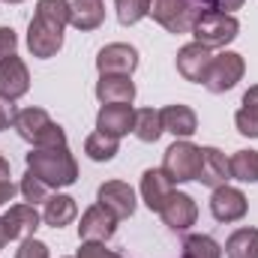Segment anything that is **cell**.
I'll use <instances>...</instances> for the list:
<instances>
[{"label": "cell", "instance_id": "40", "mask_svg": "<svg viewBox=\"0 0 258 258\" xmlns=\"http://www.w3.org/2000/svg\"><path fill=\"white\" fill-rule=\"evenodd\" d=\"M3 3H21V0H3Z\"/></svg>", "mask_w": 258, "mask_h": 258}, {"label": "cell", "instance_id": "28", "mask_svg": "<svg viewBox=\"0 0 258 258\" xmlns=\"http://www.w3.org/2000/svg\"><path fill=\"white\" fill-rule=\"evenodd\" d=\"M69 9H72L69 0H36V18L60 30L69 24Z\"/></svg>", "mask_w": 258, "mask_h": 258}, {"label": "cell", "instance_id": "30", "mask_svg": "<svg viewBox=\"0 0 258 258\" xmlns=\"http://www.w3.org/2000/svg\"><path fill=\"white\" fill-rule=\"evenodd\" d=\"M114 9H117V21L129 27L138 24L144 15H150V0H114Z\"/></svg>", "mask_w": 258, "mask_h": 258}, {"label": "cell", "instance_id": "22", "mask_svg": "<svg viewBox=\"0 0 258 258\" xmlns=\"http://www.w3.org/2000/svg\"><path fill=\"white\" fill-rule=\"evenodd\" d=\"M78 213V204L72 195H63V192H54L45 198V207H42V222L51 225V228H63L75 219Z\"/></svg>", "mask_w": 258, "mask_h": 258}, {"label": "cell", "instance_id": "35", "mask_svg": "<svg viewBox=\"0 0 258 258\" xmlns=\"http://www.w3.org/2000/svg\"><path fill=\"white\" fill-rule=\"evenodd\" d=\"M15 114H18V108H15V99H9V96H3L0 93V132L9 126H15Z\"/></svg>", "mask_w": 258, "mask_h": 258}, {"label": "cell", "instance_id": "36", "mask_svg": "<svg viewBox=\"0 0 258 258\" xmlns=\"http://www.w3.org/2000/svg\"><path fill=\"white\" fill-rule=\"evenodd\" d=\"M204 3V9H216V12H231L234 15V9H240L246 0H201Z\"/></svg>", "mask_w": 258, "mask_h": 258}, {"label": "cell", "instance_id": "16", "mask_svg": "<svg viewBox=\"0 0 258 258\" xmlns=\"http://www.w3.org/2000/svg\"><path fill=\"white\" fill-rule=\"evenodd\" d=\"M27 90H30V72H27L24 60L18 54L6 57L0 63V93L9 99H21Z\"/></svg>", "mask_w": 258, "mask_h": 258}, {"label": "cell", "instance_id": "7", "mask_svg": "<svg viewBox=\"0 0 258 258\" xmlns=\"http://www.w3.org/2000/svg\"><path fill=\"white\" fill-rule=\"evenodd\" d=\"M117 216L111 210H105L102 204H90L84 213H81V222H78V237L81 240H90V243H105L117 234Z\"/></svg>", "mask_w": 258, "mask_h": 258}, {"label": "cell", "instance_id": "4", "mask_svg": "<svg viewBox=\"0 0 258 258\" xmlns=\"http://www.w3.org/2000/svg\"><path fill=\"white\" fill-rule=\"evenodd\" d=\"M204 12L201 0H150V15L168 33H192L195 18Z\"/></svg>", "mask_w": 258, "mask_h": 258}, {"label": "cell", "instance_id": "12", "mask_svg": "<svg viewBox=\"0 0 258 258\" xmlns=\"http://www.w3.org/2000/svg\"><path fill=\"white\" fill-rule=\"evenodd\" d=\"M159 216H162V222L171 231H186V228H192L195 219H198V204H195L192 195L171 192L165 198V204L159 207Z\"/></svg>", "mask_w": 258, "mask_h": 258}, {"label": "cell", "instance_id": "8", "mask_svg": "<svg viewBox=\"0 0 258 258\" xmlns=\"http://www.w3.org/2000/svg\"><path fill=\"white\" fill-rule=\"evenodd\" d=\"M249 210V201L246 195L240 192L237 186H216L210 195V213L216 222H240Z\"/></svg>", "mask_w": 258, "mask_h": 258}, {"label": "cell", "instance_id": "38", "mask_svg": "<svg viewBox=\"0 0 258 258\" xmlns=\"http://www.w3.org/2000/svg\"><path fill=\"white\" fill-rule=\"evenodd\" d=\"M0 180H9V162L0 156Z\"/></svg>", "mask_w": 258, "mask_h": 258}, {"label": "cell", "instance_id": "31", "mask_svg": "<svg viewBox=\"0 0 258 258\" xmlns=\"http://www.w3.org/2000/svg\"><path fill=\"white\" fill-rule=\"evenodd\" d=\"M18 189H21V195H24L27 204H45V198L51 195L48 192V186H45L36 174H30V171L21 177V186H18Z\"/></svg>", "mask_w": 258, "mask_h": 258}, {"label": "cell", "instance_id": "27", "mask_svg": "<svg viewBox=\"0 0 258 258\" xmlns=\"http://www.w3.org/2000/svg\"><path fill=\"white\" fill-rule=\"evenodd\" d=\"M231 177L240 183H258V150H237L228 159Z\"/></svg>", "mask_w": 258, "mask_h": 258}, {"label": "cell", "instance_id": "15", "mask_svg": "<svg viewBox=\"0 0 258 258\" xmlns=\"http://www.w3.org/2000/svg\"><path fill=\"white\" fill-rule=\"evenodd\" d=\"M210 60H213L210 48H204L198 42H189V45H183L177 51V72L186 81H192V84H204V75L210 69Z\"/></svg>", "mask_w": 258, "mask_h": 258}, {"label": "cell", "instance_id": "37", "mask_svg": "<svg viewBox=\"0 0 258 258\" xmlns=\"http://www.w3.org/2000/svg\"><path fill=\"white\" fill-rule=\"evenodd\" d=\"M15 192H18V186H15L12 180H0V207H3V204H9Z\"/></svg>", "mask_w": 258, "mask_h": 258}, {"label": "cell", "instance_id": "34", "mask_svg": "<svg viewBox=\"0 0 258 258\" xmlns=\"http://www.w3.org/2000/svg\"><path fill=\"white\" fill-rule=\"evenodd\" d=\"M15 48H18V36H15V30H12V27H0V63H3L6 57H12Z\"/></svg>", "mask_w": 258, "mask_h": 258}, {"label": "cell", "instance_id": "11", "mask_svg": "<svg viewBox=\"0 0 258 258\" xmlns=\"http://www.w3.org/2000/svg\"><path fill=\"white\" fill-rule=\"evenodd\" d=\"M99 75H132L138 69V51L126 42H111L96 54Z\"/></svg>", "mask_w": 258, "mask_h": 258}, {"label": "cell", "instance_id": "21", "mask_svg": "<svg viewBox=\"0 0 258 258\" xmlns=\"http://www.w3.org/2000/svg\"><path fill=\"white\" fill-rule=\"evenodd\" d=\"M102 21H105V3L102 0H72L69 24L75 30L87 33V30H96Z\"/></svg>", "mask_w": 258, "mask_h": 258}, {"label": "cell", "instance_id": "17", "mask_svg": "<svg viewBox=\"0 0 258 258\" xmlns=\"http://www.w3.org/2000/svg\"><path fill=\"white\" fill-rule=\"evenodd\" d=\"M96 99L102 105H132V99H135L132 75H99Z\"/></svg>", "mask_w": 258, "mask_h": 258}, {"label": "cell", "instance_id": "23", "mask_svg": "<svg viewBox=\"0 0 258 258\" xmlns=\"http://www.w3.org/2000/svg\"><path fill=\"white\" fill-rule=\"evenodd\" d=\"M234 123H237L240 135L258 138V84H252L243 93V102H240V111L234 114Z\"/></svg>", "mask_w": 258, "mask_h": 258}, {"label": "cell", "instance_id": "32", "mask_svg": "<svg viewBox=\"0 0 258 258\" xmlns=\"http://www.w3.org/2000/svg\"><path fill=\"white\" fill-rule=\"evenodd\" d=\"M15 258H48V246L42 240H36V237H27L15 249Z\"/></svg>", "mask_w": 258, "mask_h": 258}, {"label": "cell", "instance_id": "3", "mask_svg": "<svg viewBox=\"0 0 258 258\" xmlns=\"http://www.w3.org/2000/svg\"><path fill=\"white\" fill-rule=\"evenodd\" d=\"M240 33V21L231 12H216V9H204L192 24V36L198 45L204 48H225L228 42H234Z\"/></svg>", "mask_w": 258, "mask_h": 258}, {"label": "cell", "instance_id": "24", "mask_svg": "<svg viewBox=\"0 0 258 258\" xmlns=\"http://www.w3.org/2000/svg\"><path fill=\"white\" fill-rule=\"evenodd\" d=\"M132 132H135V138L144 141V144L159 141V135L165 132V129H162V111H156V108H138V111H135Z\"/></svg>", "mask_w": 258, "mask_h": 258}, {"label": "cell", "instance_id": "6", "mask_svg": "<svg viewBox=\"0 0 258 258\" xmlns=\"http://www.w3.org/2000/svg\"><path fill=\"white\" fill-rule=\"evenodd\" d=\"M243 72H246L243 54H237V51H222V54H216V57L210 60V69H207V75H204V87H207L210 93H225V90H231V87L243 78Z\"/></svg>", "mask_w": 258, "mask_h": 258}, {"label": "cell", "instance_id": "19", "mask_svg": "<svg viewBox=\"0 0 258 258\" xmlns=\"http://www.w3.org/2000/svg\"><path fill=\"white\" fill-rule=\"evenodd\" d=\"M171 192H174V183H171V177L162 168H147L141 174V198H144V204L150 210L159 213V207L165 204V198Z\"/></svg>", "mask_w": 258, "mask_h": 258}, {"label": "cell", "instance_id": "20", "mask_svg": "<svg viewBox=\"0 0 258 258\" xmlns=\"http://www.w3.org/2000/svg\"><path fill=\"white\" fill-rule=\"evenodd\" d=\"M162 129L171 132L174 138H189L198 132V114L189 105H165L162 108Z\"/></svg>", "mask_w": 258, "mask_h": 258}, {"label": "cell", "instance_id": "14", "mask_svg": "<svg viewBox=\"0 0 258 258\" xmlns=\"http://www.w3.org/2000/svg\"><path fill=\"white\" fill-rule=\"evenodd\" d=\"M201 186L207 189H216V186H225L231 180V168H228V156L219 150V147H201V165H198V177H195Z\"/></svg>", "mask_w": 258, "mask_h": 258}, {"label": "cell", "instance_id": "25", "mask_svg": "<svg viewBox=\"0 0 258 258\" xmlns=\"http://www.w3.org/2000/svg\"><path fill=\"white\" fill-rule=\"evenodd\" d=\"M117 150H120V138L105 135V132H99V129L84 138V153H87L93 162H111V159L117 156Z\"/></svg>", "mask_w": 258, "mask_h": 258}, {"label": "cell", "instance_id": "18", "mask_svg": "<svg viewBox=\"0 0 258 258\" xmlns=\"http://www.w3.org/2000/svg\"><path fill=\"white\" fill-rule=\"evenodd\" d=\"M132 123H135V108L132 105H102L99 114H96V129L105 132V135H114V138L129 135Z\"/></svg>", "mask_w": 258, "mask_h": 258}, {"label": "cell", "instance_id": "1", "mask_svg": "<svg viewBox=\"0 0 258 258\" xmlns=\"http://www.w3.org/2000/svg\"><path fill=\"white\" fill-rule=\"evenodd\" d=\"M24 159L27 171L36 174L48 189H63L78 180V162L69 147H33Z\"/></svg>", "mask_w": 258, "mask_h": 258}, {"label": "cell", "instance_id": "29", "mask_svg": "<svg viewBox=\"0 0 258 258\" xmlns=\"http://www.w3.org/2000/svg\"><path fill=\"white\" fill-rule=\"evenodd\" d=\"M180 258H222V246L210 234H189L183 240V255Z\"/></svg>", "mask_w": 258, "mask_h": 258}, {"label": "cell", "instance_id": "10", "mask_svg": "<svg viewBox=\"0 0 258 258\" xmlns=\"http://www.w3.org/2000/svg\"><path fill=\"white\" fill-rule=\"evenodd\" d=\"M0 222H3L6 240H27V237L36 234L42 216H39L36 204H12V207L0 216Z\"/></svg>", "mask_w": 258, "mask_h": 258}, {"label": "cell", "instance_id": "39", "mask_svg": "<svg viewBox=\"0 0 258 258\" xmlns=\"http://www.w3.org/2000/svg\"><path fill=\"white\" fill-rule=\"evenodd\" d=\"M6 243H9V240H6V231H3V222H0V249H3Z\"/></svg>", "mask_w": 258, "mask_h": 258}, {"label": "cell", "instance_id": "33", "mask_svg": "<svg viewBox=\"0 0 258 258\" xmlns=\"http://www.w3.org/2000/svg\"><path fill=\"white\" fill-rule=\"evenodd\" d=\"M75 258H123V255H117V252L105 249V243H90V240H81L78 255H75Z\"/></svg>", "mask_w": 258, "mask_h": 258}, {"label": "cell", "instance_id": "2", "mask_svg": "<svg viewBox=\"0 0 258 258\" xmlns=\"http://www.w3.org/2000/svg\"><path fill=\"white\" fill-rule=\"evenodd\" d=\"M15 132L33 147H66V132L57 126L45 108H21L15 114Z\"/></svg>", "mask_w": 258, "mask_h": 258}, {"label": "cell", "instance_id": "5", "mask_svg": "<svg viewBox=\"0 0 258 258\" xmlns=\"http://www.w3.org/2000/svg\"><path fill=\"white\" fill-rule=\"evenodd\" d=\"M198 165H201V147L192 144L189 138H177L162 156V171L171 177V183L195 180L198 177Z\"/></svg>", "mask_w": 258, "mask_h": 258}, {"label": "cell", "instance_id": "13", "mask_svg": "<svg viewBox=\"0 0 258 258\" xmlns=\"http://www.w3.org/2000/svg\"><path fill=\"white\" fill-rule=\"evenodd\" d=\"M96 204L111 210L117 219H129L135 213V189L123 180H105L96 192Z\"/></svg>", "mask_w": 258, "mask_h": 258}, {"label": "cell", "instance_id": "9", "mask_svg": "<svg viewBox=\"0 0 258 258\" xmlns=\"http://www.w3.org/2000/svg\"><path fill=\"white\" fill-rule=\"evenodd\" d=\"M27 48H30L33 57L48 60V57H54L63 48V30L51 27V24H45V21H39L33 15L30 24H27Z\"/></svg>", "mask_w": 258, "mask_h": 258}, {"label": "cell", "instance_id": "26", "mask_svg": "<svg viewBox=\"0 0 258 258\" xmlns=\"http://www.w3.org/2000/svg\"><path fill=\"white\" fill-rule=\"evenodd\" d=\"M228 258H258V228H237L225 240Z\"/></svg>", "mask_w": 258, "mask_h": 258}]
</instances>
